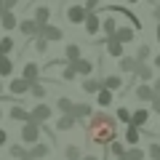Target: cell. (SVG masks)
I'll return each instance as SVG.
<instances>
[{"mask_svg": "<svg viewBox=\"0 0 160 160\" xmlns=\"http://www.w3.org/2000/svg\"><path fill=\"white\" fill-rule=\"evenodd\" d=\"M86 139L93 147H109L118 139V118L104 112V109L93 112V118L88 120V126H86Z\"/></svg>", "mask_w": 160, "mask_h": 160, "instance_id": "6da1fadb", "label": "cell"}, {"mask_svg": "<svg viewBox=\"0 0 160 160\" xmlns=\"http://www.w3.org/2000/svg\"><path fill=\"white\" fill-rule=\"evenodd\" d=\"M40 133H43V126L29 120V123H24V126H22V131H19V139H22V144H29V147H32V144H38V142H40Z\"/></svg>", "mask_w": 160, "mask_h": 160, "instance_id": "7a4b0ae2", "label": "cell"}, {"mask_svg": "<svg viewBox=\"0 0 160 160\" xmlns=\"http://www.w3.org/2000/svg\"><path fill=\"white\" fill-rule=\"evenodd\" d=\"M51 104H43V102H38L35 104L32 109H29V120H32V123H40V126H43V123H46L48 118H51Z\"/></svg>", "mask_w": 160, "mask_h": 160, "instance_id": "3957f363", "label": "cell"}, {"mask_svg": "<svg viewBox=\"0 0 160 160\" xmlns=\"http://www.w3.org/2000/svg\"><path fill=\"white\" fill-rule=\"evenodd\" d=\"M51 144H46V142H38V144H32V147H27V158L29 160H46L48 155H51Z\"/></svg>", "mask_w": 160, "mask_h": 160, "instance_id": "277c9868", "label": "cell"}, {"mask_svg": "<svg viewBox=\"0 0 160 160\" xmlns=\"http://www.w3.org/2000/svg\"><path fill=\"white\" fill-rule=\"evenodd\" d=\"M67 19H69V24H86V19H88L86 6H83V3L69 6V8H67Z\"/></svg>", "mask_w": 160, "mask_h": 160, "instance_id": "5b68a950", "label": "cell"}, {"mask_svg": "<svg viewBox=\"0 0 160 160\" xmlns=\"http://www.w3.org/2000/svg\"><path fill=\"white\" fill-rule=\"evenodd\" d=\"M40 35H43L48 43H62L64 40L62 27H56V24H43V27H40Z\"/></svg>", "mask_w": 160, "mask_h": 160, "instance_id": "8992f818", "label": "cell"}, {"mask_svg": "<svg viewBox=\"0 0 160 160\" xmlns=\"http://www.w3.org/2000/svg\"><path fill=\"white\" fill-rule=\"evenodd\" d=\"M19 32L24 35V38H38L40 35V24L35 22V19H22V22H19Z\"/></svg>", "mask_w": 160, "mask_h": 160, "instance_id": "52a82bcc", "label": "cell"}, {"mask_svg": "<svg viewBox=\"0 0 160 160\" xmlns=\"http://www.w3.org/2000/svg\"><path fill=\"white\" fill-rule=\"evenodd\" d=\"M104 11H107V13H120V16H126L128 22H131V27H133V29H142V22H139V16H136V13H131V11H126L123 6H107Z\"/></svg>", "mask_w": 160, "mask_h": 160, "instance_id": "ba28073f", "label": "cell"}, {"mask_svg": "<svg viewBox=\"0 0 160 160\" xmlns=\"http://www.w3.org/2000/svg\"><path fill=\"white\" fill-rule=\"evenodd\" d=\"M29 88H32V83L24 78H13L11 83H8V91L13 93V96H24V93H29Z\"/></svg>", "mask_w": 160, "mask_h": 160, "instance_id": "9c48e42d", "label": "cell"}, {"mask_svg": "<svg viewBox=\"0 0 160 160\" xmlns=\"http://www.w3.org/2000/svg\"><path fill=\"white\" fill-rule=\"evenodd\" d=\"M142 67V62H139L136 56H123L118 59V69L120 72H128V75H136V69Z\"/></svg>", "mask_w": 160, "mask_h": 160, "instance_id": "30bf717a", "label": "cell"}, {"mask_svg": "<svg viewBox=\"0 0 160 160\" xmlns=\"http://www.w3.org/2000/svg\"><path fill=\"white\" fill-rule=\"evenodd\" d=\"M104 43H107V56H112V59H123L126 56V46L118 43L115 38H104Z\"/></svg>", "mask_w": 160, "mask_h": 160, "instance_id": "8fae6325", "label": "cell"}, {"mask_svg": "<svg viewBox=\"0 0 160 160\" xmlns=\"http://www.w3.org/2000/svg\"><path fill=\"white\" fill-rule=\"evenodd\" d=\"M133 93H136V99L139 102H144V104H149L155 99V91H152V83H139L136 88H133Z\"/></svg>", "mask_w": 160, "mask_h": 160, "instance_id": "7c38bea8", "label": "cell"}, {"mask_svg": "<svg viewBox=\"0 0 160 160\" xmlns=\"http://www.w3.org/2000/svg\"><path fill=\"white\" fill-rule=\"evenodd\" d=\"M69 67L78 72V78H91V72H93V64L88 62V59H78V62H72Z\"/></svg>", "mask_w": 160, "mask_h": 160, "instance_id": "4fadbf2b", "label": "cell"}, {"mask_svg": "<svg viewBox=\"0 0 160 160\" xmlns=\"http://www.w3.org/2000/svg\"><path fill=\"white\" fill-rule=\"evenodd\" d=\"M115 40H118V43H123V46H128V43H133V40H136V29H133V27H118Z\"/></svg>", "mask_w": 160, "mask_h": 160, "instance_id": "5bb4252c", "label": "cell"}, {"mask_svg": "<svg viewBox=\"0 0 160 160\" xmlns=\"http://www.w3.org/2000/svg\"><path fill=\"white\" fill-rule=\"evenodd\" d=\"M22 78L29 80V83H40V67L35 62H27V64H24V69H22Z\"/></svg>", "mask_w": 160, "mask_h": 160, "instance_id": "9a60e30c", "label": "cell"}, {"mask_svg": "<svg viewBox=\"0 0 160 160\" xmlns=\"http://www.w3.org/2000/svg\"><path fill=\"white\" fill-rule=\"evenodd\" d=\"M75 126H80L75 115H59V120H56V131L59 133H62V131H72Z\"/></svg>", "mask_w": 160, "mask_h": 160, "instance_id": "2e32d148", "label": "cell"}, {"mask_svg": "<svg viewBox=\"0 0 160 160\" xmlns=\"http://www.w3.org/2000/svg\"><path fill=\"white\" fill-rule=\"evenodd\" d=\"M93 112H96V109L91 107V104H75V118H78V123L80 126H83V120H91L93 118Z\"/></svg>", "mask_w": 160, "mask_h": 160, "instance_id": "e0dca14e", "label": "cell"}, {"mask_svg": "<svg viewBox=\"0 0 160 160\" xmlns=\"http://www.w3.org/2000/svg\"><path fill=\"white\" fill-rule=\"evenodd\" d=\"M102 83H104V88H107V91H120V88H126V83H123V78H120V75H104L102 78Z\"/></svg>", "mask_w": 160, "mask_h": 160, "instance_id": "ac0fdd59", "label": "cell"}, {"mask_svg": "<svg viewBox=\"0 0 160 160\" xmlns=\"http://www.w3.org/2000/svg\"><path fill=\"white\" fill-rule=\"evenodd\" d=\"M147 120H149V109H147V107H139V109H133L131 126H136V128H144V126H147Z\"/></svg>", "mask_w": 160, "mask_h": 160, "instance_id": "d6986e66", "label": "cell"}, {"mask_svg": "<svg viewBox=\"0 0 160 160\" xmlns=\"http://www.w3.org/2000/svg\"><path fill=\"white\" fill-rule=\"evenodd\" d=\"M8 118L16 120V123H29V112L22 107V104H13V107L8 109Z\"/></svg>", "mask_w": 160, "mask_h": 160, "instance_id": "ffe728a7", "label": "cell"}, {"mask_svg": "<svg viewBox=\"0 0 160 160\" xmlns=\"http://www.w3.org/2000/svg\"><path fill=\"white\" fill-rule=\"evenodd\" d=\"M136 80H142V83H152V80H155V67L144 62L142 67L136 69Z\"/></svg>", "mask_w": 160, "mask_h": 160, "instance_id": "44dd1931", "label": "cell"}, {"mask_svg": "<svg viewBox=\"0 0 160 160\" xmlns=\"http://www.w3.org/2000/svg\"><path fill=\"white\" fill-rule=\"evenodd\" d=\"M80 88H83L86 93H99V91L104 88V83H102V80H96V78H83Z\"/></svg>", "mask_w": 160, "mask_h": 160, "instance_id": "7402d4cb", "label": "cell"}, {"mask_svg": "<svg viewBox=\"0 0 160 160\" xmlns=\"http://www.w3.org/2000/svg\"><path fill=\"white\" fill-rule=\"evenodd\" d=\"M83 27H86L88 35H96L99 29H102V16H99V13H88V19H86Z\"/></svg>", "mask_w": 160, "mask_h": 160, "instance_id": "603a6c76", "label": "cell"}, {"mask_svg": "<svg viewBox=\"0 0 160 160\" xmlns=\"http://www.w3.org/2000/svg\"><path fill=\"white\" fill-rule=\"evenodd\" d=\"M64 59H67L69 64L78 62V59H83V51H80L78 43H67V46H64Z\"/></svg>", "mask_w": 160, "mask_h": 160, "instance_id": "cb8c5ba5", "label": "cell"}, {"mask_svg": "<svg viewBox=\"0 0 160 160\" xmlns=\"http://www.w3.org/2000/svg\"><path fill=\"white\" fill-rule=\"evenodd\" d=\"M118 19L115 16H104L102 19V29H104V38H115V32H118Z\"/></svg>", "mask_w": 160, "mask_h": 160, "instance_id": "d4e9b609", "label": "cell"}, {"mask_svg": "<svg viewBox=\"0 0 160 160\" xmlns=\"http://www.w3.org/2000/svg\"><path fill=\"white\" fill-rule=\"evenodd\" d=\"M62 158L64 160H80V158H83V147H80V144H64Z\"/></svg>", "mask_w": 160, "mask_h": 160, "instance_id": "484cf974", "label": "cell"}, {"mask_svg": "<svg viewBox=\"0 0 160 160\" xmlns=\"http://www.w3.org/2000/svg\"><path fill=\"white\" fill-rule=\"evenodd\" d=\"M139 139H142V128H136V126H126V144H128V147H136Z\"/></svg>", "mask_w": 160, "mask_h": 160, "instance_id": "4316f807", "label": "cell"}, {"mask_svg": "<svg viewBox=\"0 0 160 160\" xmlns=\"http://www.w3.org/2000/svg\"><path fill=\"white\" fill-rule=\"evenodd\" d=\"M56 109H59V115H72L75 112V102L67 99V96H59L56 99Z\"/></svg>", "mask_w": 160, "mask_h": 160, "instance_id": "83f0119b", "label": "cell"}, {"mask_svg": "<svg viewBox=\"0 0 160 160\" xmlns=\"http://www.w3.org/2000/svg\"><path fill=\"white\" fill-rule=\"evenodd\" d=\"M32 19L40 24V27L48 24V19H51V8H48V6H38V8H35V13H32Z\"/></svg>", "mask_w": 160, "mask_h": 160, "instance_id": "f1b7e54d", "label": "cell"}, {"mask_svg": "<svg viewBox=\"0 0 160 160\" xmlns=\"http://www.w3.org/2000/svg\"><path fill=\"white\" fill-rule=\"evenodd\" d=\"M0 24H3V29H8V32H11V29H19V19H16V13H13V11H6V13H3Z\"/></svg>", "mask_w": 160, "mask_h": 160, "instance_id": "f546056e", "label": "cell"}, {"mask_svg": "<svg viewBox=\"0 0 160 160\" xmlns=\"http://www.w3.org/2000/svg\"><path fill=\"white\" fill-rule=\"evenodd\" d=\"M13 75V62L11 56H0V78H11Z\"/></svg>", "mask_w": 160, "mask_h": 160, "instance_id": "4dcf8cb0", "label": "cell"}, {"mask_svg": "<svg viewBox=\"0 0 160 160\" xmlns=\"http://www.w3.org/2000/svg\"><path fill=\"white\" fill-rule=\"evenodd\" d=\"M107 149H109V152L115 155V160H118V158H126V152H128V147H126V142H118V139H115V142L109 144Z\"/></svg>", "mask_w": 160, "mask_h": 160, "instance_id": "1f68e13d", "label": "cell"}, {"mask_svg": "<svg viewBox=\"0 0 160 160\" xmlns=\"http://www.w3.org/2000/svg\"><path fill=\"white\" fill-rule=\"evenodd\" d=\"M16 48V43H13V38H0V56H11V51Z\"/></svg>", "mask_w": 160, "mask_h": 160, "instance_id": "d6a6232c", "label": "cell"}, {"mask_svg": "<svg viewBox=\"0 0 160 160\" xmlns=\"http://www.w3.org/2000/svg\"><path fill=\"white\" fill-rule=\"evenodd\" d=\"M115 118H118V123H126V126H131L133 112H131L128 107H118V109H115Z\"/></svg>", "mask_w": 160, "mask_h": 160, "instance_id": "836d02e7", "label": "cell"}, {"mask_svg": "<svg viewBox=\"0 0 160 160\" xmlns=\"http://www.w3.org/2000/svg\"><path fill=\"white\" fill-rule=\"evenodd\" d=\"M96 104H102V107H109V104H112V91L102 88V91L96 93Z\"/></svg>", "mask_w": 160, "mask_h": 160, "instance_id": "e575fe53", "label": "cell"}, {"mask_svg": "<svg viewBox=\"0 0 160 160\" xmlns=\"http://www.w3.org/2000/svg\"><path fill=\"white\" fill-rule=\"evenodd\" d=\"M8 155H11V158H16V160H24V158H27V147H19V142H16V144H11V147H8Z\"/></svg>", "mask_w": 160, "mask_h": 160, "instance_id": "d590c367", "label": "cell"}, {"mask_svg": "<svg viewBox=\"0 0 160 160\" xmlns=\"http://www.w3.org/2000/svg\"><path fill=\"white\" fill-rule=\"evenodd\" d=\"M147 155H144V149L142 147H128V152H126V160H144Z\"/></svg>", "mask_w": 160, "mask_h": 160, "instance_id": "8d00e7d4", "label": "cell"}, {"mask_svg": "<svg viewBox=\"0 0 160 160\" xmlns=\"http://www.w3.org/2000/svg\"><path fill=\"white\" fill-rule=\"evenodd\" d=\"M149 53H152V51H149V46H147V43H142V46L136 48V53H133V56H136L139 62L144 64V62H147V59H149Z\"/></svg>", "mask_w": 160, "mask_h": 160, "instance_id": "74e56055", "label": "cell"}, {"mask_svg": "<svg viewBox=\"0 0 160 160\" xmlns=\"http://www.w3.org/2000/svg\"><path fill=\"white\" fill-rule=\"evenodd\" d=\"M32 40H35L32 46H35V51H38V53H46L48 51V40L43 38V35H38V38H32Z\"/></svg>", "mask_w": 160, "mask_h": 160, "instance_id": "f35d334b", "label": "cell"}, {"mask_svg": "<svg viewBox=\"0 0 160 160\" xmlns=\"http://www.w3.org/2000/svg\"><path fill=\"white\" fill-rule=\"evenodd\" d=\"M29 93H32V96L38 99V102H43V99H46V86H40V83H32Z\"/></svg>", "mask_w": 160, "mask_h": 160, "instance_id": "ab89813d", "label": "cell"}, {"mask_svg": "<svg viewBox=\"0 0 160 160\" xmlns=\"http://www.w3.org/2000/svg\"><path fill=\"white\" fill-rule=\"evenodd\" d=\"M83 6H86L88 13H99L102 11V0H83Z\"/></svg>", "mask_w": 160, "mask_h": 160, "instance_id": "60d3db41", "label": "cell"}, {"mask_svg": "<svg viewBox=\"0 0 160 160\" xmlns=\"http://www.w3.org/2000/svg\"><path fill=\"white\" fill-rule=\"evenodd\" d=\"M147 155H149V160H160V144H158V142L149 144V147H147Z\"/></svg>", "mask_w": 160, "mask_h": 160, "instance_id": "b9f144b4", "label": "cell"}, {"mask_svg": "<svg viewBox=\"0 0 160 160\" xmlns=\"http://www.w3.org/2000/svg\"><path fill=\"white\" fill-rule=\"evenodd\" d=\"M62 78H64V80H67V83H72V80H75V78H78V72H75V69H72V67H69V64H67V67H64V69H62Z\"/></svg>", "mask_w": 160, "mask_h": 160, "instance_id": "7bdbcfd3", "label": "cell"}, {"mask_svg": "<svg viewBox=\"0 0 160 160\" xmlns=\"http://www.w3.org/2000/svg\"><path fill=\"white\" fill-rule=\"evenodd\" d=\"M149 112H158L160 115V96H155L152 102H149Z\"/></svg>", "mask_w": 160, "mask_h": 160, "instance_id": "ee69618b", "label": "cell"}, {"mask_svg": "<svg viewBox=\"0 0 160 160\" xmlns=\"http://www.w3.org/2000/svg\"><path fill=\"white\" fill-rule=\"evenodd\" d=\"M16 6H19V0H3V8H6V11H13Z\"/></svg>", "mask_w": 160, "mask_h": 160, "instance_id": "f6af8a7d", "label": "cell"}, {"mask_svg": "<svg viewBox=\"0 0 160 160\" xmlns=\"http://www.w3.org/2000/svg\"><path fill=\"white\" fill-rule=\"evenodd\" d=\"M152 91H155V96H160V78L152 80Z\"/></svg>", "mask_w": 160, "mask_h": 160, "instance_id": "bcb514c9", "label": "cell"}, {"mask_svg": "<svg viewBox=\"0 0 160 160\" xmlns=\"http://www.w3.org/2000/svg\"><path fill=\"white\" fill-rule=\"evenodd\" d=\"M6 142H8V133L0 128V147H6Z\"/></svg>", "mask_w": 160, "mask_h": 160, "instance_id": "7dc6e473", "label": "cell"}, {"mask_svg": "<svg viewBox=\"0 0 160 160\" xmlns=\"http://www.w3.org/2000/svg\"><path fill=\"white\" fill-rule=\"evenodd\" d=\"M152 67H155V69H160V53H158V56L152 59Z\"/></svg>", "mask_w": 160, "mask_h": 160, "instance_id": "c3c4849f", "label": "cell"}, {"mask_svg": "<svg viewBox=\"0 0 160 160\" xmlns=\"http://www.w3.org/2000/svg\"><path fill=\"white\" fill-rule=\"evenodd\" d=\"M152 16L158 19V22H160V3H158V6H155V11H152Z\"/></svg>", "mask_w": 160, "mask_h": 160, "instance_id": "681fc988", "label": "cell"}, {"mask_svg": "<svg viewBox=\"0 0 160 160\" xmlns=\"http://www.w3.org/2000/svg\"><path fill=\"white\" fill-rule=\"evenodd\" d=\"M80 160H99V155H83Z\"/></svg>", "mask_w": 160, "mask_h": 160, "instance_id": "f907efd6", "label": "cell"}, {"mask_svg": "<svg viewBox=\"0 0 160 160\" xmlns=\"http://www.w3.org/2000/svg\"><path fill=\"white\" fill-rule=\"evenodd\" d=\"M3 13H6V8H0V19H3Z\"/></svg>", "mask_w": 160, "mask_h": 160, "instance_id": "816d5d0a", "label": "cell"}, {"mask_svg": "<svg viewBox=\"0 0 160 160\" xmlns=\"http://www.w3.org/2000/svg\"><path fill=\"white\" fill-rule=\"evenodd\" d=\"M0 96H3V83H0Z\"/></svg>", "mask_w": 160, "mask_h": 160, "instance_id": "f5cc1de1", "label": "cell"}, {"mask_svg": "<svg viewBox=\"0 0 160 160\" xmlns=\"http://www.w3.org/2000/svg\"><path fill=\"white\" fill-rule=\"evenodd\" d=\"M128 3H139V0H128Z\"/></svg>", "mask_w": 160, "mask_h": 160, "instance_id": "db71d44e", "label": "cell"}, {"mask_svg": "<svg viewBox=\"0 0 160 160\" xmlns=\"http://www.w3.org/2000/svg\"><path fill=\"white\" fill-rule=\"evenodd\" d=\"M0 8H3V0H0Z\"/></svg>", "mask_w": 160, "mask_h": 160, "instance_id": "11a10c76", "label": "cell"}, {"mask_svg": "<svg viewBox=\"0 0 160 160\" xmlns=\"http://www.w3.org/2000/svg\"><path fill=\"white\" fill-rule=\"evenodd\" d=\"M0 118H3V109H0Z\"/></svg>", "mask_w": 160, "mask_h": 160, "instance_id": "9f6ffc18", "label": "cell"}, {"mask_svg": "<svg viewBox=\"0 0 160 160\" xmlns=\"http://www.w3.org/2000/svg\"><path fill=\"white\" fill-rule=\"evenodd\" d=\"M118 160H126V158H118Z\"/></svg>", "mask_w": 160, "mask_h": 160, "instance_id": "6f0895ef", "label": "cell"}, {"mask_svg": "<svg viewBox=\"0 0 160 160\" xmlns=\"http://www.w3.org/2000/svg\"><path fill=\"white\" fill-rule=\"evenodd\" d=\"M24 160H29V158H24Z\"/></svg>", "mask_w": 160, "mask_h": 160, "instance_id": "680465c9", "label": "cell"}]
</instances>
